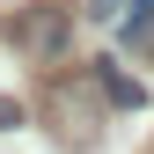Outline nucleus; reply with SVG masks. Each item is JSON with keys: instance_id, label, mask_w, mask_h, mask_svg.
Returning a JSON list of instances; mask_svg holds the SVG:
<instances>
[{"instance_id": "obj_2", "label": "nucleus", "mask_w": 154, "mask_h": 154, "mask_svg": "<svg viewBox=\"0 0 154 154\" xmlns=\"http://www.w3.org/2000/svg\"><path fill=\"white\" fill-rule=\"evenodd\" d=\"M95 73H103V88H110V103H125V110H140V103H147V95H140V81H125V73L110 66V59L95 66Z\"/></svg>"}, {"instance_id": "obj_3", "label": "nucleus", "mask_w": 154, "mask_h": 154, "mask_svg": "<svg viewBox=\"0 0 154 154\" xmlns=\"http://www.w3.org/2000/svg\"><path fill=\"white\" fill-rule=\"evenodd\" d=\"M8 125H22V103H15V95H0V132Z\"/></svg>"}, {"instance_id": "obj_1", "label": "nucleus", "mask_w": 154, "mask_h": 154, "mask_svg": "<svg viewBox=\"0 0 154 154\" xmlns=\"http://www.w3.org/2000/svg\"><path fill=\"white\" fill-rule=\"evenodd\" d=\"M22 44L51 59V51H59V15H29V22H22Z\"/></svg>"}]
</instances>
